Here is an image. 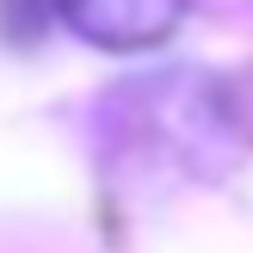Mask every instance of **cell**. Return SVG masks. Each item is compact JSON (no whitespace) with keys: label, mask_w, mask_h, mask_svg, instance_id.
<instances>
[{"label":"cell","mask_w":253,"mask_h":253,"mask_svg":"<svg viewBox=\"0 0 253 253\" xmlns=\"http://www.w3.org/2000/svg\"><path fill=\"white\" fill-rule=\"evenodd\" d=\"M56 12L99 49H155L179 31L185 0H56Z\"/></svg>","instance_id":"1"}]
</instances>
